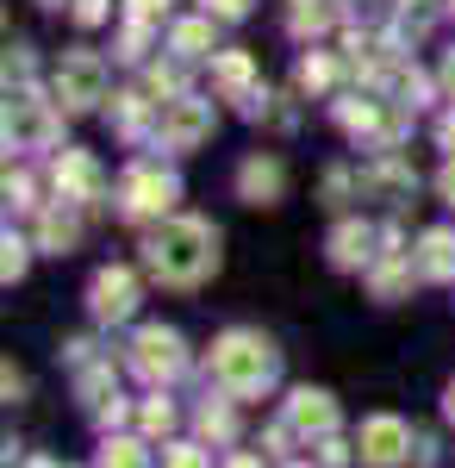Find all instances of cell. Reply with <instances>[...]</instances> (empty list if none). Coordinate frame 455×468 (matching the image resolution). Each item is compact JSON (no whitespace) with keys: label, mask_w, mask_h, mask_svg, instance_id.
Masks as SVG:
<instances>
[{"label":"cell","mask_w":455,"mask_h":468,"mask_svg":"<svg viewBox=\"0 0 455 468\" xmlns=\"http://www.w3.org/2000/svg\"><path fill=\"white\" fill-rule=\"evenodd\" d=\"M212 244H218V238H212V225H200V218H169V225L150 238V269H156L163 282L187 288V282H200L212 262H218Z\"/></svg>","instance_id":"cell-1"},{"label":"cell","mask_w":455,"mask_h":468,"mask_svg":"<svg viewBox=\"0 0 455 468\" xmlns=\"http://www.w3.org/2000/svg\"><path fill=\"white\" fill-rule=\"evenodd\" d=\"M269 375H275V350H269L262 337H249V331L218 337V350H212V381H218L225 394H256Z\"/></svg>","instance_id":"cell-2"},{"label":"cell","mask_w":455,"mask_h":468,"mask_svg":"<svg viewBox=\"0 0 455 468\" xmlns=\"http://www.w3.org/2000/svg\"><path fill=\"white\" fill-rule=\"evenodd\" d=\"M101 94H106L101 57H88V50H81V57H69V63L57 69V101H63V107H94Z\"/></svg>","instance_id":"cell-3"},{"label":"cell","mask_w":455,"mask_h":468,"mask_svg":"<svg viewBox=\"0 0 455 468\" xmlns=\"http://www.w3.org/2000/svg\"><path fill=\"white\" fill-rule=\"evenodd\" d=\"M406 450H412V431L399 419H368L362 425V463L368 468H393Z\"/></svg>","instance_id":"cell-4"},{"label":"cell","mask_w":455,"mask_h":468,"mask_svg":"<svg viewBox=\"0 0 455 468\" xmlns=\"http://www.w3.org/2000/svg\"><path fill=\"white\" fill-rule=\"evenodd\" d=\"M163 132H169V144H175V150L200 144V138L212 132V112H206V101H175V112L163 119Z\"/></svg>","instance_id":"cell-5"},{"label":"cell","mask_w":455,"mask_h":468,"mask_svg":"<svg viewBox=\"0 0 455 468\" xmlns=\"http://www.w3.org/2000/svg\"><path fill=\"white\" fill-rule=\"evenodd\" d=\"M138 368L143 375H175L181 368V337L175 331H143L138 337Z\"/></svg>","instance_id":"cell-6"},{"label":"cell","mask_w":455,"mask_h":468,"mask_svg":"<svg viewBox=\"0 0 455 468\" xmlns=\"http://www.w3.org/2000/svg\"><path fill=\"white\" fill-rule=\"evenodd\" d=\"M287 419H293L300 431H331V425H337V406H331V394H318V388H300L293 406H287Z\"/></svg>","instance_id":"cell-7"},{"label":"cell","mask_w":455,"mask_h":468,"mask_svg":"<svg viewBox=\"0 0 455 468\" xmlns=\"http://www.w3.org/2000/svg\"><path fill=\"white\" fill-rule=\"evenodd\" d=\"M94 313L101 319H125L132 313V275L125 269H106L101 282H94Z\"/></svg>","instance_id":"cell-8"},{"label":"cell","mask_w":455,"mask_h":468,"mask_svg":"<svg viewBox=\"0 0 455 468\" xmlns=\"http://www.w3.org/2000/svg\"><path fill=\"white\" fill-rule=\"evenodd\" d=\"M418 269H424V275H455V238H450V231H430V238H424Z\"/></svg>","instance_id":"cell-9"},{"label":"cell","mask_w":455,"mask_h":468,"mask_svg":"<svg viewBox=\"0 0 455 468\" xmlns=\"http://www.w3.org/2000/svg\"><path fill=\"white\" fill-rule=\"evenodd\" d=\"M132 194H138V200H132L138 213H150V207H169V181H163V176H138V181H132Z\"/></svg>","instance_id":"cell-10"},{"label":"cell","mask_w":455,"mask_h":468,"mask_svg":"<svg viewBox=\"0 0 455 468\" xmlns=\"http://www.w3.org/2000/svg\"><path fill=\"white\" fill-rule=\"evenodd\" d=\"M244 187H249V194H275V187H280V169H275V163H249V169H244Z\"/></svg>","instance_id":"cell-11"},{"label":"cell","mask_w":455,"mask_h":468,"mask_svg":"<svg viewBox=\"0 0 455 468\" xmlns=\"http://www.w3.org/2000/svg\"><path fill=\"white\" fill-rule=\"evenodd\" d=\"M101 468H143V450H138V443H106Z\"/></svg>","instance_id":"cell-12"},{"label":"cell","mask_w":455,"mask_h":468,"mask_svg":"<svg viewBox=\"0 0 455 468\" xmlns=\"http://www.w3.org/2000/svg\"><path fill=\"white\" fill-rule=\"evenodd\" d=\"M206 26H181V32H175V50H187V57H200V50H206Z\"/></svg>","instance_id":"cell-13"},{"label":"cell","mask_w":455,"mask_h":468,"mask_svg":"<svg viewBox=\"0 0 455 468\" xmlns=\"http://www.w3.org/2000/svg\"><path fill=\"white\" fill-rule=\"evenodd\" d=\"M19 269H26V244H13V238H6V282H13Z\"/></svg>","instance_id":"cell-14"},{"label":"cell","mask_w":455,"mask_h":468,"mask_svg":"<svg viewBox=\"0 0 455 468\" xmlns=\"http://www.w3.org/2000/svg\"><path fill=\"white\" fill-rule=\"evenodd\" d=\"M169 468H206V456H200V450H175V456H169Z\"/></svg>","instance_id":"cell-15"},{"label":"cell","mask_w":455,"mask_h":468,"mask_svg":"<svg viewBox=\"0 0 455 468\" xmlns=\"http://www.w3.org/2000/svg\"><path fill=\"white\" fill-rule=\"evenodd\" d=\"M443 194H450V200H455V163H450V169H443Z\"/></svg>","instance_id":"cell-16"},{"label":"cell","mask_w":455,"mask_h":468,"mask_svg":"<svg viewBox=\"0 0 455 468\" xmlns=\"http://www.w3.org/2000/svg\"><path fill=\"white\" fill-rule=\"evenodd\" d=\"M450 419H455V381H450Z\"/></svg>","instance_id":"cell-17"},{"label":"cell","mask_w":455,"mask_h":468,"mask_svg":"<svg viewBox=\"0 0 455 468\" xmlns=\"http://www.w3.org/2000/svg\"><path fill=\"white\" fill-rule=\"evenodd\" d=\"M450 81H455V63H450Z\"/></svg>","instance_id":"cell-18"}]
</instances>
